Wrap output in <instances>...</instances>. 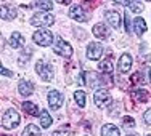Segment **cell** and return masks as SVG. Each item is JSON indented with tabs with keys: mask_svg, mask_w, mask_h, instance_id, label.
Listing matches in <instances>:
<instances>
[{
	"mask_svg": "<svg viewBox=\"0 0 151 136\" xmlns=\"http://www.w3.org/2000/svg\"><path fill=\"white\" fill-rule=\"evenodd\" d=\"M98 69L101 70L105 75H111V72H113V63H111V59L108 58L105 61H101V63L98 64Z\"/></svg>",
	"mask_w": 151,
	"mask_h": 136,
	"instance_id": "d6986e66",
	"label": "cell"
},
{
	"mask_svg": "<svg viewBox=\"0 0 151 136\" xmlns=\"http://www.w3.org/2000/svg\"><path fill=\"white\" fill-rule=\"evenodd\" d=\"M55 23V16L50 15V13H45V11H40V13H35L31 19V24L32 26H37L42 29V26H52Z\"/></svg>",
	"mask_w": 151,
	"mask_h": 136,
	"instance_id": "3957f363",
	"label": "cell"
},
{
	"mask_svg": "<svg viewBox=\"0 0 151 136\" xmlns=\"http://www.w3.org/2000/svg\"><path fill=\"white\" fill-rule=\"evenodd\" d=\"M93 101H95V106H98V107H106V106L111 103V95H109V91L105 90V88H100V90H96L95 95H93Z\"/></svg>",
	"mask_w": 151,
	"mask_h": 136,
	"instance_id": "8992f818",
	"label": "cell"
},
{
	"mask_svg": "<svg viewBox=\"0 0 151 136\" xmlns=\"http://www.w3.org/2000/svg\"><path fill=\"white\" fill-rule=\"evenodd\" d=\"M16 18V8L12 5H5L2 3V19H6V21H12Z\"/></svg>",
	"mask_w": 151,
	"mask_h": 136,
	"instance_id": "4fadbf2b",
	"label": "cell"
},
{
	"mask_svg": "<svg viewBox=\"0 0 151 136\" xmlns=\"http://www.w3.org/2000/svg\"><path fill=\"white\" fill-rule=\"evenodd\" d=\"M52 136H74V135H73V131H71L68 127H64V128H60V130H56Z\"/></svg>",
	"mask_w": 151,
	"mask_h": 136,
	"instance_id": "484cf974",
	"label": "cell"
},
{
	"mask_svg": "<svg viewBox=\"0 0 151 136\" xmlns=\"http://www.w3.org/2000/svg\"><path fill=\"white\" fill-rule=\"evenodd\" d=\"M69 16L73 18V19H76V21H79V23H85V21L88 19V16L85 15V10L82 8L81 5H71Z\"/></svg>",
	"mask_w": 151,
	"mask_h": 136,
	"instance_id": "ba28073f",
	"label": "cell"
},
{
	"mask_svg": "<svg viewBox=\"0 0 151 136\" xmlns=\"http://www.w3.org/2000/svg\"><path fill=\"white\" fill-rule=\"evenodd\" d=\"M8 43H10L12 48H21V46L24 45V38H23V35H21L19 32H13L12 37H10V40H8Z\"/></svg>",
	"mask_w": 151,
	"mask_h": 136,
	"instance_id": "9a60e30c",
	"label": "cell"
},
{
	"mask_svg": "<svg viewBox=\"0 0 151 136\" xmlns=\"http://www.w3.org/2000/svg\"><path fill=\"white\" fill-rule=\"evenodd\" d=\"M48 104L53 110H58L61 104H63V95L56 90H50L48 91Z\"/></svg>",
	"mask_w": 151,
	"mask_h": 136,
	"instance_id": "9c48e42d",
	"label": "cell"
},
{
	"mask_svg": "<svg viewBox=\"0 0 151 136\" xmlns=\"http://www.w3.org/2000/svg\"><path fill=\"white\" fill-rule=\"evenodd\" d=\"M35 72H37L42 80H45V82L53 80V67H52V64H47V63H44V61H37V63H35Z\"/></svg>",
	"mask_w": 151,
	"mask_h": 136,
	"instance_id": "277c9868",
	"label": "cell"
},
{
	"mask_svg": "<svg viewBox=\"0 0 151 136\" xmlns=\"http://www.w3.org/2000/svg\"><path fill=\"white\" fill-rule=\"evenodd\" d=\"M122 125H124V128H132V127H135V119H132L130 115H125L124 119H122Z\"/></svg>",
	"mask_w": 151,
	"mask_h": 136,
	"instance_id": "4316f807",
	"label": "cell"
},
{
	"mask_svg": "<svg viewBox=\"0 0 151 136\" xmlns=\"http://www.w3.org/2000/svg\"><path fill=\"white\" fill-rule=\"evenodd\" d=\"M150 80H151V69H150Z\"/></svg>",
	"mask_w": 151,
	"mask_h": 136,
	"instance_id": "d6a6232c",
	"label": "cell"
},
{
	"mask_svg": "<svg viewBox=\"0 0 151 136\" xmlns=\"http://www.w3.org/2000/svg\"><path fill=\"white\" fill-rule=\"evenodd\" d=\"M32 40H34L37 45H40V46H48V45H52V42H53V35H52V32H50L48 29H44V27H42V29L34 32Z\"/></svg>",
	"mask_w": 151,
	"mask_h": 136,
	"instance_id": "7a4b0ae2",
	"label": "cell"
},
{
	"mask_svg": "<svg viewBox=\"0 0 151 136\" xmlns=\"http://www.w3.org/2000/svg\"><path fill=\"white\" fill-rule=\"evenodd\" d=\"M105 18H106L108 23H109V26H113L114 29H119V27H121V21H122V18H121V13H119V11H114V10H108V11L105 13Z\"/></svg>",
	"mask_w": 151,
	"mask_h": 136,
	"instance_id": "30bf717a",
	"label": "cell"
},
{
	"mask_svg": "<svg viewBox=\"0 0 151 136\" xmlns=\"http://www.w3.org/2000/svg\"><path fill=\"white\" fill-rule=\"evenodd\" d=\"M101 136H121L119 128L116 125H105L101 128Z\"/></svg>",
	"mask_w": 151,
	"mask_h": 136,
	"instance_id": "ac0fdd59",
	"label": "cell"
},
{
	"mask_svg": "<svg viewBox=\"0 0 151 136\" xmlns=\"http://www.w3.org/2000/svg\"><path fill=\"white\" fill-rule=\"evenodd\" d=\"M74 99H76V103H77V104L81 106V107L85 106V93L82 91V90L74 91Z\"/></svg>",
	"mask_w": 151,
	"mask_h": 136,
	"instance_id": "cb8c5ba5",
	"label": "cell"
},
{
	"mask_svg": "<svg viewBox=\"0 0 151 136\" xmlns=\"http://www.w3.org/2000/svg\"><path fill=\"white\" fill-rule=\"evenodd\" d=\"M18 90H19V95L29 96V95H32V91H34V85L27 80H21L19 85H18Z\"/></svg>",
	"mask_w": 151,
	"mask_h": 136,
	"instance_id": "5bb4252c",
	"label": "cell"
},
{
	"mask_svg": "<svg viewBox=\"0 0 151 136\" xmlns=\"http://www.w3.org/2000/svg\"><path fill=\"white\" fill-rule=\"evenodd\" d=\"M19 114L16 112L15 109H6L5 112H3L2 115V127L5 128V130H13V128H16L18 125H19Z\"/></svg>",
	"mask_w": 151,
	"mask_h": 136,
	"instance_id": "6da1fadb",
	"label": "cell"
},
{
	"mask_svg": "<svg viewBox=\"0 0 151 136\" xmlns=\"http://www.w3.org/2000/svg\"><path fill=\"white\" fill-rule=\"evenodd\" d=\"M53 50H55L56 55L60 56H64V58H69L71 55H73V46L68 43L66 40H63V38H56L55 42V46H53Z\"/></svg>",
	"mask_w": 151,
	"mask_h": 136,
	"instance_id": "5b68a950",
	"label": "cell"
},
{
	"mask_svg": "<svg viewBox=\"0 0 151 136\" xmlns=\"http://www.w3.org/2000/svg\"><path fill=\"white\" fill-rule=\"evenodd\" d=\"M148 91L146 90H135L132 93V98L135 99V103H145L146 99H148Z\"/></svg>",
	"mask_w": 151,
	"mask_h": 136,
	"instance_id": "44dd1931",
	"label": "cell"
},
{
	"mask_svg": "<svg viewBox=\"0 0 151 136\" xmlns=\"http://www.w3.org/2000/svg\"><path fill=\"white\" fill-rule=\"evenodd\" d=\"M134 26H135V32H137V35H143L146 32V23H145V19L143 18H135L134 19Z\"/></svg>",
	"mask_w": 151,
	"mask_h": 136,
	"instance_id": "e0dca14e",
	"label": "cell"
},
{
	"mask_svg": "<svg viewBox=\"0 0 151 136\" xmlns=\"http://www.w3.org/2000/svg\"><path fill=\"white\" fill-rule=\"evenodd\" d=\"M52 122H53V120H52V117H50V114L44 110V112L40 114V125H42L44 128H48L50 125H52Z\"/></svg>",
	"mask_w": 151,
	"mask_h": 136,
	"instance_id": "603a6c76",
	"label": "cell"
},
{
	"mask_svg": "<svg viewBox=\"0 0 151 136\" xmlns=\"http://www.w3.org/2000/svg\"><path fill=\"white\" fill-rule=\"evenodd\" d=\"M117 69H119L121 74H127L129 70L132 69V56L129 53H124V55L119 58V64H117Z\"/></svg>",
	"mask_w": 151,
	"mask_h": 136,
	"instance_id": "8fae6325",
	"label": "cell"
},
{
	"mask_svg": "<svg viewBox=\"0 0 151 136\" xmlns=\"http://www.w3.org/2000/svg\"><path fill=\"white\" fill-rule=\"evenodd\" d=\"M93 34L96 38H101V40H109V29L108 26H105L103 23H98L93 26Z\"/></svg>",
	"mask_w": 151,
	"mask_h": 136,
	"instance_id": "7c38bea8",
	"label": "cell"
},
{
	"mask_svg": "<svg viewBox=\"0 0 151 136\" xmlns=\"http://www.w3.org/2000/svg\"><path fill=\"white\" fill-rule=\"evenodd\" d=\"M23 110L26 114H29V115H37L39 114V107L31 101H24L23 103Z\"/></svg>",
	"mask_w": 151,
	"mask_h": 136,
	"instance_id": "ffe728a7",
	"label": "cell"
},
{
	"mask_svg": "<svg viewBox=\"0 0 151 136\" xmlns=\"http://www.w3.org/2000/svg\"><path fill=\"white\" fill-rule=\"evenodd\" d=\"M35 6H37V8H40V10H47V11H50V10L53 8V3L52 2H37L35 3Z\"/></svg>",
	"mask_w": 151,
	"mask_h": 136,
	"instance_id": "83f0119b",
	"label": "cell"
},
{
	"mask_svg": "<svg viewBox=\"0 0 151 136\" xmlns=\"http://www.w3.org/2000/svg\"><path fill=\"white\" fill-rule=\"evenodd\" d=\"M129 8H130V11H132V13H142L145 6H143V3H140V2H130Z\"/></svg>",
	"mask_w": 151,
	"mask_h": 136,
	"instance_id": "d4e9b609",
	"label": "cell"
},
{
	"mask_svg": "<svg viewBox=\"0 0 151 136\" xmlns=\"http://www.w3.org/2000/svg\"><path fill=\"white\" fill-rule=\"evenodd\" d=\"M82 77L87 80V85L90 88H95L96 83H101V80H100V78H96L98 75H96L95 72H85V74H82Z\"/></svg>",
	"mask_w": 151,
	"mask_h": 136,
	"instance_id": "2e32d148",
	"label": "cell"
},
{
	"mask_svg": "<svg viewBox=\"0 0 151 136\" xmlns=\"http://www.w3.org/2000/svg\"><path fill=\"white\" fill-rule=\"evenodd\" d=\"M21 136H40V130H39L35 125H27Z\"/></svg>",
	"mask_w": 151,
	"mask_h": 136,
	"instance_id": "7402d4cb",
	"label": "cell"
},
{
	"mask_svg": "<svg viewBox=\"0 0 151 136\" xmlns=\"http://www.w3.org/2000/svg\"><path fill=\"white\" fill-rule=\"evenodd\" d=\"M129 136H137V135H129Z\"/></svg>",
	"mask_w": 151,
	"mask_h": 136,
	"instance_id": "836d02e7",
	"label": "cell"
},
{
	"mask_svg": "<svg viewBox=\"0 0 151 136\" xmlns=\"http://www.w3.org/2000/svg\"><path fill=\"white\" fill-rule=\"evenodd\" d=\"M0 72H2V75H3V77H5V75H6V77H12V75H13V74H12V70L5 69L3 66H2V69H0Z\"/></svg>",
	"mask_w": 151,
	"mask_h": 136,
	"instance_id": "4dcf8cb0",
	"label": "cell"
},
{
	"mask_svg": "<svg viewBox=\"0 0 151 136\" xmlns=\"http://www.w3.org/2000/svg\"><path fill=\"white\" fill-rule=\"evenodd\" d=\"M132 82H134V83H145L146 78L143 77V74L137 72V74H134V75H132Z\"/></svg>",
	"mask_w": 151,
	"mask_h": 136,
	"instance_id": "f1b7e54d",
	"label": "cell"
},
{
	"mask_svg": "<svg viewBox=\"0 0 151 136\" xmlns=\"http://www.w3.org/2000/svg\"><path fill=\"white\" fill-rule=\"evenodd\" d=\"M124 19H125V29H127V32H130V26H129V16L125 15Z\"/></svg>",
	"mask_w": 151,
	"mask_h": 136,
	"instance_id": "1f68e13d",
	"label": "cell"
},
{
	"mask_svg": "<svg viewBox=\"0 0 151 136\" xmlns=\"http://www.w3.org/2000/svg\"><path fill=\"white\" fill-rule=\"evenodd\" d=\"M146 136H151V135H146Z\"/></svg>",
	"mask_w": 151,
	"mask_h": 136,
	"instance_id": "e575fe53",
	"label": "cell"
},
{
	"mask_svg": "<svg viewBox=\"0 0 151 136\" xmlns=\"http://www.w3.org/2000/svg\"><path fill=\"white\" fill-rule=\"evenodd\" d=\"M103 55V46L100 43H96V42H92V43H88L87 46V58L92 59V61H96L100 59Z\"/></svg>",
	"mask_w": 151,
	"mask_h": 136,
	"instance_id": "52a82bcc",
	"label": "cell"
},
{
	"mask_svg": "<svg viewBox=\"0 0 151 136\" xmlns=\"http://www.w3.org/2000/svg\"><path fill=\"white\" fill-rule=\"evenodd\" d=\"M143 119H145V122H146L148 125H151V107L145 112V117H143Z\"/></svg>",
	"mask_w": 151,
	"mask_h": 136,
	"instance_id": "f546056e",
	"label": "cell"
}]
</instances>
